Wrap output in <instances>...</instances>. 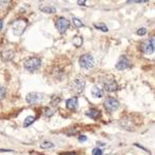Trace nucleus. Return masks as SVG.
<instances>
[{
    "mask_svg": "<svg viewBox=\"0 0 155 155\" xmlns=\"http://www.w3.org/2000/svg\"><path fill=\"white\" fill-rule=\"evenodd\" d=\"M85 86H86V82L83 78H76L74 79L72 81L69 83V89L72 93L74 94H81L82 92L84 91L85 89Z\"/></svg>",
    "mask_w": 155,
    "mask_h": 155,
    "instance_id": "nucleus-1",
    "label": "nucleus"
},
{
    "mask_svg": "<svg viewBox=\"0 0 155 155\" xmlns=\"http://www.w3.org/2000/svg\"><path fill=\"white\" fill-rule=\"evenodd\" d=\"M41 60L38 57H31V58L27 59L24 62V67L26 71H28L30 72H33L37 71V69L41 67Z\"/></svg>",
    "mask_w": 155,
    "mask_h": 155,
    "instance_id": "nucleus-2",
    "label": "nucleus"
},
{
    "mask_svg": "<svg viewBox=\"0 0 155 155\" xmlns=\"http://www.w3.org/2000/svg\"><path fill=\"white\" fill-rule=\"evenodd\" d=\"M79 63L82 68L91 69V68H93L94 64H95V61H94L93 56H91L90 54H85L80 57Z\"/></svg>",
    "mask_w": 155,
    "mask_h": 155,
    "instance_id": "nucleus-3",
    "label": "nucleus"
},
{
    "mask_svg": "<svg viewBox=\"0 0 155 155\" xmlns=\"http://www.w3.org/2000/svg\"><path fill=\"white\" fill-rule=\"evenodd\" d=\"M104 107L107 112L112 113V112L116 111L119 107V101L114 97H107L104 102Z\"/></svg>",
    "mask_w": 155,
    "mask_h": 155,
    "instance_id": "nucleus-4",
    "label": "nucleus"
},
{
    "mask_svg": "<svg viewBox=\"0 0 155 155\" xmlns=\"http://www.w3.org/2000/svg\"><path fill=\"white\" fill-rule=\"evenodd\" d=\"M69 21L63 17H60L56 20V23H55V26H56L57 30L60 32V33H64L69 27Z\"/></svg>",
    "mask_w": 155,
    "mask_h": 155,
    "instance_id": "nucleus-5",
    "label": "nucleus"
},
{
    "mask_svg": "<svg viewBox=\"0 0 155 155\" xmlns=\"http://www.w3.org/2000/svg\"><path fill=\"white\" fill-rule=\"evenodd\" d=\"M42 99H44V95L38 93V92H31V93L27 94V96H26V101L30 104H39Z\"/></svg>",
    "mask_w": 155,
    "mask_h": 155,
    "instance_id": "nucleus-6",
    "label": "nucleus"
},
{
    "mask_svg": "<svg viewBox=\"0 0 155 155\" xmlns=\"http://www.w3.org/2000/svg\"><path fill=\"white\" fill-rule=\"evenodd\" d=\"M141 50L145 54H152L154 52V37L142 42Z\"/></svg>",
    "mask_w": 155,
    "mask_h": 155,
    "instance_id": "nucleus-7",
    "label": "nucleus"
},
{
    "mask_svg": "<svg viewBox=\"0 0 155 155\" xmlns=\"http://www.w3.org/2000/svg\"><path fill=\"white\" fill-rule=\"evenodd\" d=\"M26 21L25 20H18L17 22H15L12 24V30H14V33L16 35H21L23 33V31L25 30V27H26Z\"/></svg>",
    "mask_w": 155,
    "mask_h": 155,
    "instance_id": "nucleus-8",
    "label": "nucleus"
},
{
    "mask_svg": "<svg viewBox=\"0 0 155 155\" xmlns=\"http://www.w3.org/2000/svg\"><path fill=\"white\" fill-rule=\"evenodd\" d=\"M128 65H129V61H128V59H127V57L122 55L119 58L118 62L116 63V68L118 69V71H124V69L128 67Z\"/></svg>",
    "mask_w": 155,
    "mask_h": 155,
    "instance_id": "nucleus-9",
    "label": "nucleus"
},
{
    "mask_svg": "<svg viewBox=\"0 0 155 155\" xmlns=\"http://www.w3.org/2000/svg\"><path fill=\"white\" fill-rule=\"evenodd\" d=\"M66 107L71 111H76L78 109V106H79V101H78L77 97H71V98H68L65 102Z\"/></svg>",
    "mask_w": 155,
    "mask_h": 155,
    "instance_id": "nucleus-10",
    "label": "nucleus"
},
{
    "mask_svg": "<svg viewBox=\"0 0 155 155\" xmlns=\"http://www.w3.org/2000/svg\"><path fill=\"white\" fill-rule=\"evenodd\" d=\"M104 89L107 92H115L118 89V85L114 80H109V81L104 82Z\"/></svg>",
    "mask_w": 155,
    "mask_h": 155,
    "instance_id": "nucleus-11",
    "label": "nucleus"
},
{
    "mask_svg": "<svg viewBox=\"0 0 155 155\" xmlns=\"http://www.w3.org/2000/svg\"><path fill=\"white\" fill-rule=\"evenodd\" d=\"M91 94L95 98H101L104 96V91H102V89L99 86H94L91 90Z\"/></svg>",
    "mask_w": 155,
    "mask_h": 155,
    "instance_id": "nucleus-12",
    "label": "nucleus"
},
{
    "mask_svg": "<svg viewBox=\"0 0 155 155\" xmlns=\"http://www.w3.org/2000/svg\"><path fill=\"white\" fill-rule=\"evenodd\" d=\"M86 115L88 117H90L91 119L96 120L101 117V111H98V110H96V109H90L89 111L86 112Z\"/></svg>",
    "mask_w": 155,
    "mask_h": 155,
    "instance_id": "nucleus-13",
    "label": "nucleus"
},
{
    "mask_svg": "<svg viewBox=\"0 0 155 155\" xmlns=\"http://www.w3.org/2000/svg\"><path fill=\"white\" fill-rule=\"evenodd\" d=\"M1 58L3 59V61H11L14 58V53L11 50H5L1 53Z\"/></svg>",
    "mask_w": 155,
    "mask_h": 155,
    "instance_id": "nucleus-14",
    "label": "nucleus"
},
{
    "mask_svg": "<svg viewBox=\"0 0 155 155\" xmlns=\"http://www.w3.org/2000/svg\"><path fill=\"white\" fill-rule=\"evenodd\" d=\"M36 120V118L35 117H33V116H28L27 117L26 119L24 120V127H28V126H30L31 124H33V122L35 121Z\"/></svg>",
    "mask_w": 155,
    "mask_h": 155,
    "instance_id": "nucleus-15",
    "label": "nucleus"
},
{
    "mask_svg": "<svg viewBox=\"0 0 155 155\" xmlns=\"http://www.w3.org/2000/svg\"><path fill=\"white\" fill-rule=\"evenodd\" d=\"M41 11L46 12V14H55L56 12V8L53 6H44L41 7Z\"/></svg>",
    "mask_w": 155,
    "mask_h": 155,
    "instance_id": "nucleus-16",
    "label": "nucleus"
},
{
    "mask_svg": "<svg viewBox=\"0 0 155 155\" xmlns=\"http://www.w3.org/2000/svg\"><path fill=\"white\" fill-rule=\"evenodd\" d=\"M74 45L77 47V48H80V47L82 46V44H83V38H82L81 36H76L74 37Z\"/></svg>",
    "mask_w": 155,
    "mask_h": 155,
    "instance_id": "nucleus-17",
    "label": "nucleus"
},
{
    "mask_svg": "<svg viewBox=\"0 0 155 155\" xmlns=\"http://www.w3.org/2000/svg\"><path fill=\"white\" fill-rule=\"evenodd\" d=\"M94 27H95L96 29H99L102 32H107V31H109V29H107V27L106 26V24H104V23L94 24Z\"/></svg>",
    "mask_w": 155,
    "mask_h": 155,
    "instance_id": "nucleus-18",
    "label": "nucleus"
},
{
    "mask_svg": "<svg viewBox=\"0 0 155 155\" xmlns=\"http://www.w3.org/2000/svg\"><path fill=\"white\" fill-rule=\"evenodd\" d=\"M72 25H74V27H77V28H81V27H83L84 26V24H83V22L81 21V20H79V19H77V18H74L72 19Z\"/></svg>",
    "mask_w": 155,
    "mask_h": 155,
    "instance_id": "nucleus-19",
    "label": "nucleus"
},
{
    "mask_svg": "<svg viewBox=\"0 0 155 155\" xmlns=\"http://www.w3.org/2000/svg\"><path fill=\"white\" fill-rule=\"evenodd\" d=\"M41 147L42 149H50V148H53L54 144L52 142H42L41 144Z\"/></svg>",
    "mask_w": 155,
    "mask_h": 155,
    "instance_id": "nucleus-20",
    "label": "nucleus"
},
{
    "mask_svg": "<svg viewBox=\"0 0 155 155\" xmlns=\"http://www.w3.org/2000/svg\"><path fill=\"white\" fill-rule=\"evenodd\" d=\"M137 34L140 36H144L145 34H147V29L144 28V27H142V28H139L137 30Z\"/></svg>",
    "mask_w": 155,
    "mask_h": 155,
    "instance_id": "nucleus-21",
    "label": "nucleus"
},
{
    "mask_svg": "<svg viewBox=\"0 0 155 155\" xmlns=\"http://www.w3.org/2000/svg\"><path fill=\"white\" fill-rule=\"evenodd\" d=\"M5 94H6L5 88H4V87H2V86H0V101L5 97Z\"/></svg>",
    "mask_w": 155,
    "mask_h": 155,
    "instance_id": "nucleus-22",
    "label": "nucleus"
},
{
    "mask_svg": "<svg viewBox=\"0 0 155 155\" xmlns=\"http://www.w3.org/2000/svg\"><path fill=\"white\" fill-rule=\"evenodd\" d=\"M53 114H54V111L50 109V107H47V109H45V115H46L47 117L53 116Z\"/></svg>",
    "mask_w": 155,
    "mask_h": 155,
    "instance_id": "nucleus-23",
    "label": "nucleus"
},
{
    "mask_svg": "<svg viewBox=\"0 0 155 155\" xmlns=\"http://www.w3.org/2000/svg\"><path fill=\"white\" fill-rule=\"evenodd\" d=\"M92 155H102V150L99 148H94L92 150Z\"/></svg>",
    "mask_w": 155,
    "mask_h": 155,
    "instance_id": "nucleus-24",
    "label": "nucleus"
},
{
    "mask_svg": "<svg viewBox=\"0 0 155 155\" xmlns=\"http://www.w3.org/2000/svg\"><path fill=\"white\" fill-rule=\"evenodd\" d=\"M87 141V137L86 136H80L79 137V142L80 143H84V142Z\"/></svg>",
    "mask_w": 155,
    "mask_h": 155,
    "instance_id": "nucleus-25",
    "label": "nucleus"
},
{
    "mask_svg": "<svg viewBox=\"0 0 155 155\" xmlns=\"http://www.w3.org/2000/svg\"><path fill=\"white\" fill-rule=\"evenodd\" d=\"M61 155H77L76 152H65V153H61Z\"/></svg>",
    "mask_w": 155,
    "mask_h": 155,
    "instance_id": "nucleus-26",
    "label": "nucleus"
},
{
    "mask_svg": "<svg viewBox=\"0 0 155 155\" xmlns=\"http://www.w3.org/2000/svg\"><path fill=\"white\" fill-rule=\"evenodd\" d=\"M86 3V1H78V4H80V5H85Z\"/></svg>",
    "mask_w": 155,
    "mask_h": 155,
    "instance_id": "nucleus-27",
    "label": "nucleus"
},
{
    "mask_svg": "<svg viewBox=\"0 0 155 155\" xmlns=\"http://www.w3.org/2000/svg\"><path fill=\"white\" fill-rule=\"evenodd\" d=\"M0 152H12V150H6V149H0Z\"/></svg>",
    "mask_w": 155,
    "mask_h": 155,
    "instance_id": "nucleus-28",
    "label": "nucleus"
},
{
    "mask_svg": "<svg viewBox=\"0 0 155 155\" xmlns=\"http://www.w3.org/2000/svg\"><path fill=\"white\" fill-rule=\"evenodd\" d=\"M2 27H3V23H2V20H0V31L2 30Z\"/></svg>",
    "mask_w": 155,
    "mask_h": 155,
    "instance_id": "nucleus-29",
    "label": "nucleus"
}]
</instances>
